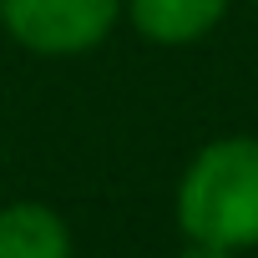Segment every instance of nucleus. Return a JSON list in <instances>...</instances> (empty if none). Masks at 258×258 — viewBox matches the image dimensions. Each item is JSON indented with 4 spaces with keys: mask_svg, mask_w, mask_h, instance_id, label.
I'll return each mask as SVG.
<instances>
[{
    "mask_svg": "<svg viewBox=\"0 0 258 258\" xmlns=\"http://www.w3.org/2000/svg\"><path fill=\"white\" fill-rule=\"evenodd\" d=\"M172 218L182 243H208L223 253L258 248V137L228 132L203 142L177 177Z\"/></svg>",
    "mask_w": 258,
    "mask_h": 258,
    "instance_id": "f257e3e1",
    "label": "nucleus"
},
{
    "mask_svg": "<svg viewBox=\"0 0 258 258\" xmlns=\"http://www.w3.org/2000/svg\"><path fill=\"white\" fill-rule=\"evenodd\" d=\"M121 21V0H0V31L31 56L71 61L96 51Z\"/></svg>",
    "mask_w": 258,
    "mask_h": 258,
    "instance_id": "f03ea898",
    "label": "nucleus"
},
{
    "mask_svg": "<svg viewBox=\"0 0 258 258\" xmlns=\"http://www.w3.org/2000/svg\"><path fill=\"white\" fill-rule=\"evenodd\" d=\"M233 0H121V21L152 46H192L223 26Z\"/></svg>",
    "mask_w": 258,
    "mask_h": 258,
    "instance_id": "7ed1b4c3",
    "label": "nucleus"
},
{
    "mask_svg": "<svg viewBox=\"0 0 258 258\" xmlns=\"http://www.w3.org/2000/svg\"><path fill=\"white\" fill-rule=\"evenodd\" d=\"M71 223L36 198L0 208V258H71Z\"/></svg>",
    "mask_w": 258,
    "mask_h": 258,
    "instance_id": "20e7f679",
    "label": "nucleus"
},
{
    "mask_svg": "<svg viewBox=\"0 0 258 258\" xmlns=\"http://www.w3.org/2000/svg\"><path fill=\"white\" fill-rule=\"evenodd\" d=\"M177 258H238V253H223V248H208V243H182Z\"/></svg>",
    "mask_w": 258,
    "mask_h": 258,
    "instance_id": "39448f33",
    "label": "nucleus"
},
{
    "mask_svg": "<svg viewBox=\"0 0 258 258\" xmlns=\"http://www.w3.org/2000/svg\"><path fill=\"white\" fill-rule=\"evenodd\" d=\"M248 6H258V0H248Z\"/></svg>",
    "mask_w": 258,
    "mask_h": 258,
    "instance_id": "423d86ee",
    "label": "nucleus"
}]
</instances>
